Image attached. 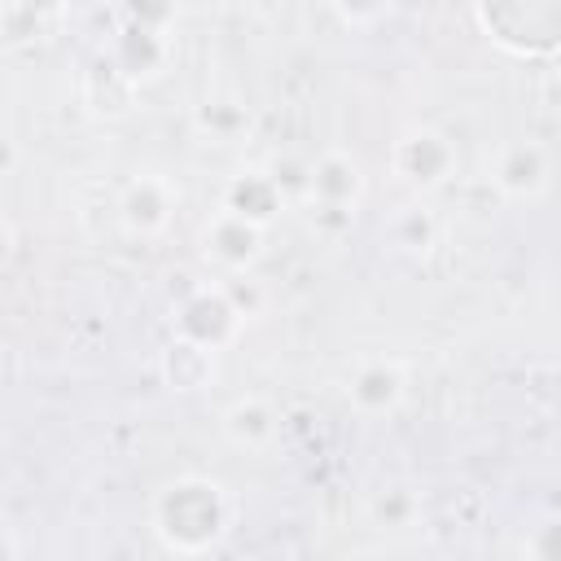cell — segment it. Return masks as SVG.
I'll return each mask as SVG.
<instances>
[{
  "label": "cell",
  "instance_id": "277c9868",
  "mask_svg": "<svg viewBox=\"0 0 561 561\" xmlns=\"http://www.w3.org/2000/svg\"><path fill=\"white\" fill-rule=\"evenodd\" d=\"M259 250H263V224H254V219H245V215H237V210H219V219L206 228V254L219 263V267H232V272H241V267H250L254 259H259Z\"/></svg>",
  "mask_w": 561,
  "mask_h": 561
},
{
  "label": "cell",
  "instance_id": "7c38bea8",
  "mask_svg": "<svg viewBox=\"0 0 561 561\" xmlns=\"http://www.w3.org/2000/svg\"><path fill=\"white\" fill-rule=\"evenodd\" d=\"M543 96H548V105H552V114H561V70L543 83Z\"/></svg>",
  "mask_w": 561,
  "mask_h": 561
},
{
  "label": "cell",
  "instance_id": "ba28073f",
  "mask_svg": "<svg viewBox=\"0 0 561 561\" xmlns=\"http://www.w3.org/2000/svg\"><path fill=\"white\" fill-rule=\"evenodd\" d=\"M228 210H237V215H245V219H254V224H267V219L280 210V193H276V184H272L267 175L250 171V175H237V180H232Z\"/></svg>",
  "mask_w": 561,
  "mask_h": 561
},
{
  "label": "cell",
  "instance_id": "8fae6325",
  "mask_svg": "<svg viewBox=\"0 0 561 561\" xmlns=\"http://www.w3.org/2000/svg\"><path fill=\"white\" fill-rule=\"evenodd\" d=\"M123 9H127V18H131L136 26H145V31H162V26L171 22V13H175L171 0H123Z\"/></svg>",
  "mask_w": 561,
  "mask_h": 561
},
{
  "label": "cell",
  "instance_id": "30bf717a",
  "mask_svg": "<svg viewBox=\"0 0 561 561\" xmlns=\"http://www.w3.org/2000/svg\"><path fill=\"white\" fill-rule=\"evenodd\" d=\"M329 4H333L337 18L351 22V26H373V22H381V18L394 9V0H329Z\"/></svg>",
  "mask_w": 561,
  "mask_h": 561
},
{
  "label": "cell",
  "instance_id": "7a4b0ae2",
  "mask_svg": "<svg viewBox=\"0 0 561 561\" xmlns=\"http://www.w3.org/2000/svg\"><path fill=\"white\" fill-rule=\"evenodd\" d=\"M451 167H456L451 145H447L438 131H430V127H412V131H403L399 145H394V171H399V180H408V184H416V188L443 184V180L451 175Z\"/></svg>",
  "mask_w": 561,
  "mask_h": 561
},
{
  "label": "cell",
  "instance_id": "9c48e42d",
  "mask_svg": "<svg viewBox=\"0 0 561 561\" xmlns=\"http://www.w3.org/2000/svg\"><path fill=\"white\" fill-rule=\"evenodd\" d=\"M224 430H228L241 447H263V443L276 434V421H272V412H267L259 399H241V403H232V408L224 412Z\"/></svg>",
  "mask_w": 561,
  "mask_h": 561
},
{
  "label": "cell",
  "instance_id": "52a82bcc",
  "mask_svg": "<svg viewBox=\"0 0 561 561\" xmlns=\"http://www.w3.org/2000/svg\"><path fill=\"white\" fill-rule=\"evenodd\" d=\"M346 394H351V403H355L359 412H368V416L390 412V408L403 399V373H399L394 364H364V368L355 373V381L346 386Z\"/></svg>",
  "mask_w": 561,
  "mask_h": 561
},
{
  "label": "cell",
  "instance_id": "5b68a950",
  "mask_svg": "<svg viewBox=\"0 0 561 561\" xmlns=\"http://www.w3.org/2000/svg\"><path fill=\"white\" fill-rule=\"evenodd\" d=\"M364 188V175L355 167V158L346 153H324L316 167H311V202H320V215L324 210H337V215H355V197Z\"/></svg>",
  "mask_w": 561,
  "mask_h": 561
},
{
  "label": "cell",
  "instance_id": "8992f818",
  "mask_svg": "<svg viewBox=\"0 0 561 561\" xmlns=\"http://www.w3.org/2000/svg\"><path fill=\"white\" fill-rule=\"evenodd\" d=\"M171 206H175V202H171V188H167L162 180H153V175H140L136 184H127V193H123V202H118V215H123V224H127L131 232L153 237V232L167 228Z\"/></svg>",
  "mask_w": 561,
  "mask_h": 561
},
{
  "label": "cell",
  "instance_id": "3957f363",
  "mask_svg": "<svg viewBox=\"0 0 561 561\" xmlns=\"http://www.w3.org/2000/svg\"><path fill=\"white\" fill-rule=\"evenodd\" d=\"M495 188L517 197V202H535L548 188V153L535 140L504 145L495 158Z\"/></svg>",
  "mask_w": 561,
  "mask_h": 561
},
{
  "label": "cell",
  "instance_id": "6da1fadb",
  "mask_svg": "<svg viewBox=\"0 0 561 561\" xmlns=\"http://www.w3.org/2000/svg\"><path fill=\"white\" fill-rule=\"evenodd\" d=\"M232 522V504L219 482L210 478H175L153 500V526L158 535L180 552L210 548Z\"/></svg>",
  "mask_w": 561,
  "mask_h": 561
}]
</instances>
